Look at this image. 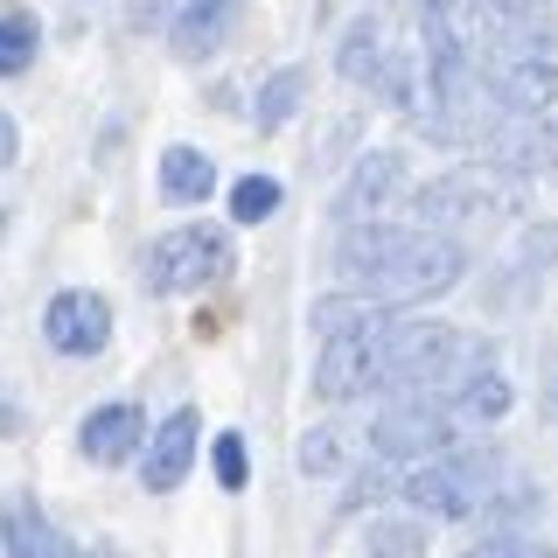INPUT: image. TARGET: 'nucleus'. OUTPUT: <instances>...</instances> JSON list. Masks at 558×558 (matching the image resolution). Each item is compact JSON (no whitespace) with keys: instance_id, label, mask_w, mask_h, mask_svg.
Wrapping results in <instances>:
<instances>
[{"instance_id":"f257e3e1","label":"nucleus","mask_w":558,"mask_h":558,"mask_svg":"<svg viewBox=\"0 0 558 558\" xmlns=\"http://www.w3.org/2000/svg\"><path fill=\"white\" fill-rule=\"evenodd\" d=\"M336 272L371 287L377 301H433L453 293L468 272V252L447 231H398V223H363L336 244Z\"/></svg>"},{"instance_id":"f03ea898","label":"nucleus","mask_w":558,"mask_h":558,"mask_svg":"<svg viewBox=\"0 0 558 558\" xmlns=\"http://www.w3.org/2000/svg\"><path fill=\"white\" fill-rule=\"evenodd\" d=\"M496 475H502V447H488V440L440 447L398 475V502H412L426 517H475L496 496Z\"/></svg>"},{"instance_id":"7ed1b4c3","label":"nucleus","mask_w":558,"mask_h":558,"mask_svg":"<svg viewBox=\"0 0 558 558\" xmlns=\"http://www.w3.org/2000/svg\"><path fill=\"white\" fill-rule=\"evenodd\" d=\"M154 287L161 293H189V287H217V279L238 272V244L231 231H217V223H182V231H168L154 244Z\"/></svg>"},{"instance_id":"20e7f679","label":"nucleus","mask_w":558,"mask_h":558,"mask_svg":"<svg viewBox=\"0 0 558 558\" xmlns=\"http://www.w3.org/2000/svg\"><path fill=\"white\" fill-rule=\"evenodd\" d=\"M517 203H523V189L510 182V174H496V168H461V174H447V182H433L426 196H418V217H453V231L461 223H496V217H517Z\"/></svg>"},{"instance_id":"39448f33","label":"nucleus","mask_w":558,"mask_h":558,"mask_svg":"<svg viewBox=\"0 0 558 558\" xmlns=\"http://www.w3.org/2000/svg\"><path fill=\"white\" fill-rule=\"evenodd\" d=\"M453 440V412H447V391H426V398H398L391 412L371 426V447L377 461H426V453H440Z\"/></svg>"},{"instance_id":"423d86ee","label":"nucleus","mask_w":558,"mask_h":558,"mask_svg":"<svg viewBox=\"0 0 558 558\" xmlns=\"http://www.w3.org/2000/svg\"><path fill=\"white\" fill-rule=\"evenodd\" d=\"M43 328H49V349H63V356H98V349L112 342V307H105V293H92V287H70V293L49 301Z\"/></svg>"},{"instance_id":"0eeeda50","label":"nucleus","mask_w":558,"mask_h":558,"mask_svg":"<svg viewBox=\"0 0 558 558\" xmlns=\"http://www.w3.org/2000/svg\"><path fill=\"white\" fill-rule=\"evenodd\" d=\"M488 154H496V174H551L558 168V126L551 119H523V112H502L488 126Z\"/></svg>"},{"instance_id":"6e6552de","label":"nucleus","mask_w":558,"mask_h":558,"mask_svg":"<svg viewBox=\"0 0 558 558\" xmlns=\"http://www.w3.org/2000/svg\"><path fill=\"white\" fill-rule=\"evenodd\" d=\"M196 440H203L196 405L168 412V418H161V433H154V447H147V461H140L147 488H174V482H182V475H189V461H196Z\"/></svg>"},{"instance_id":"1a4fd4ad","label":"nucleus","mask_w":558,"mask_h":558,"mask_svg":"<svg viewBox=\"0 0 558 558\" xmlns=\"http://www.w3.org/2000/svg\"><path fill=\"white\" fill-rule=\"evenodd\" d=\"M0 545H8V558H77V545H70L28 496H14L8 510H0Z\"/></svg>"},{"instance_id":"9d476101","label":"nucleus","mask_w":558,"mask_h":558,"mask_svg":"<svg viewBox=\"0 0 558 558\" xmlns=\"http://www.w3.org/2000/svg\"><path fill=\"white\" fill-rule=\"evenodd\" d=\"M140 440H147V418H140V405H98L92 418H84L77 447L92 453L98 468H119L126 453H140Z\"/></svg>"},{"instance_id":"9b49d317","label":"nucleus","mask_w":558,"mask_h":558,"mask_svg":"<svg viewBox=\"0 0 558 558\" xmlns=\"http://www.w3.org/2000/svg\"><path fill=\"white\" fill-rule=\"evenodd\" d=\"M384 196H398V154H371V161L349 174V189L336 196V217L363 231V223H371V209H377Z\"/></svg>"},{"instance_id":"f8f14e48","label":"nucleus","mask_w":558,"mask_h":558,"mask_svg":"<svg viewBox=\"0 0 558 558\" xmlns=\"http://www.w3.org/2000/svg\"><path fill=\"white\" fill-rule=\"evenodd\" d=\"M447 412H453V433H461V426H488V418L510 412V384H502L496 371H475L461 391H447Z\"/></svg>"},{"instance_id":"ddd939ff","label":"nucleus","mask_w":558,"mask_h":558,"mask_svg":"<svg viewBox=\"0 0 558 558\" xmlns=\"http://www.w3.org/2000/svg\"><path fill=\"white\" fill-rule=\"evenodd\" d=\"M209 189H217L209 154H196V147H168V154H161V196H168V203H203Z\"/></svg>"},{"instance_id":"4468645a","label":"nucleus","mask_w":558,"mask_h":558,"mask_svg":"<svg viewBox=\"0 0 558 558\" xmlns=\"http://www.w3.org/2000/svg\"><path fill=\"white\" fill-rule=\"evenodd\" d=\"M363 551L371 558H426V531H418L405 510H391V517H377L371 531H363Z\"/></svg>"},{"instance_id":"2eb2a0df","label":"nucleus","mask_w":558,"mask_h":558,"mask_svg":"<svg viewBox=\"0 0 558 558\" xmlns=\"http://www.w3.org/2000/svg\"><path fill=\"white\" fill-rule=\"evenodd\" d=\"M35 49H43V22H35L28 8H14L8 22H0V77L28 70V63H35Z\"/></svg>"},{"instance_id":"dca6fc26","label":"nucleus","mask_w":558,"mask_h":558,"mask_svg":"<svg viewBox=\"0 0 558 558\" xmlns=\"http://www.w3.org/2000/svg\"><path fill=\"white\" fill-rule=\"evenodd\" d=\"M293 105H301V70H279V77L258 92V126L266 133H279L293 119Z\"/></svg>"},{"instance_id":"f3484780","label":"nucleus","mask_w":558,"mask_h":558,"mask_svg":"<svg viewBox=\"0 0 558 558\" xmlns=\"http://www.w3.org/2000/svg\"><path fill=\"white\" fill-rule=\"evenodd\" d=\"M279 209V182L272 174H244V182L231 189V217L238 223H258V217H272Z\"/></svg>"},{"instance_id":"a211bd4d","label":"nucleus","mask_w":558,"mask_h":558,"mask_svg":"<svg viewBox=\"0 0 558 558\" xmlns=\"http://www.w3.org/2000/svg\"><path fill=\"white\" fill-rule=\"evenodd\" d=\"M342 453H349V440H342L336 426H314L307 440H301V468H307V475H336Z\"/></svg>"},{"instance_id":"6ab92c4d","label":"nucleus","mask_w":558,"mask_h":558,"mask_svg":"<svg viewBox=\"0 0 558 558\" xmlns=\"http://www.w3.org/2000/svg\"><path fill=\"white\" fill-rule=\"evenodd\" d=\"M475 517H482V523H531V517H537V488L517 482V488H502V496H488Z\"/></svg>"},{"instance_id":"aec40b11","label":"nucleus","mask_w":558,"mask_h":558,"mask_svg":"<svg viewBox=\"0 0 558 558\" xmlns=\"http://www.w3.org/2000/svg\"><path fill=\"white\" fill-rule=\"evenodd\" d=\"M217 482L223 488L252 482V447H244V433H223V440H217Z\"/></svg>"},{"instance_id":"412c9836","label":"nucleus","mask_w":558,"mask_h":558,"mask_svg":"<svg viewBox=\"0 0 558 558\" xmlns=\"http://www.w3.org/2000/svg\"><path fill=\"white\" fill-rule=\"evenodd\" d=\"M461 558H558V551H545V545H523V537H488V545L461 551Z\"/></svg>"},{"instance_id":"4be33fe9","label":"nucleus","mask_w":558,"mask_h":558,"mask_svg":"<svg viewBox=\"0 0 558 558\" xmlns=\"http://www.w3.org/2000/svg\"><path fill=\"white\" fill-rule=\"evenodd\" d=\"M14 147H22V140H14V119L0 112V168H14Z\"/></svg>"},{"instance_id":"5701e85b","label":"nucleus","mask_w":558,"mask_h":558,"mask_svg":"<svg viewBox=\"0 0 558 558\" xmlns=\"http://www.w3.org/2000/svg\"><path fill=\"white\" fill-rule=\"evenodd\" d=\"M22 426V405H8V391H0V433H14Z\"/></svg>"},{"instance_id":"b1692460","label":"nucleus","mask_w":558,"mask_h":558,"mask_svg":"<svg viewBox=\"0 0 558 558\" xmlns=\"http://www.w3.org/2000/svg\"><path fill=\"white\" fill-rule=\"evenodd\" d=\"M545 412H551V418H558V377H551V398H545Z\"/></svg>"}]
</instances>
